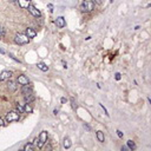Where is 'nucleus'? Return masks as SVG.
<instances>
[{
    "label": "nucleus",
    "instance_id": "obj_24",
    "mask_svg": "<svg viewBox=\"0 0 151 151\" xmlns=\"http://www.w3.org/2000/svg\"><path fill=\"white\" fill-rule=\"evenodd\" d=\"M45 150H52V146L50 144H47L46 146H45Z\"/></svg>",
    "mask_w": 151,
    "mask_h": 151
},
{
    "label": "nucleus",
    "instance_id": "obj_4",
    "mask_svg": "<svg viewBox=\"0 0 151 151\" xmlns=\"http://www.w3.org/2000/svg\"><path fill=\"white\" fill-rule=\"evenodd\" d=\"M47 131H41L40 135H39V138H38V144H37V148L39 149H43L44 145L47 143Z\"/></svg>",
    "mask_w": 151,
    "mask_h": 151
},
{
    "label": "nucleus",
    "instance_id": "obj_3",
    "mask_svg": "<svg viewBox=\"0 0 151 151\" xmlns=\"http://www.w3.org/2000/svg\"><path fill=\"white\" fill-rule=\"evenodd\" d=\"M20 118V115L18 111H8L6 113V117H5V120H6L7 123H12V122H17L19 120Z\"/></svg>",
    "mask_w": 151,
    "mask_h": 151
},
{
    "label": "nucleus",
    "instance_id": "obj_27",
    "mask_svg": "<svg viewBox=\"0 0 151 151\" xmlns=\"http://www.w3.org/2000/svg\"><path fill=\"white\" fill-rule=\"evenodd\" d=\"M95 3H97V4H99V5H102L103 4V0H93Z\"/></svg>",
    "mask_w": 151,
    "mask_h": 151
},
{
    "label": "nucleus",
    "instance_id": "obj_21",
    "mask_svg": "<svg viewBox=\"0 0 151 151\" xmlns=\"http://www.w3.org/2000/svg\"><path fill=\"white\" fill-rule=\"evenodd\" d=\"M116 132H117V136H118L119 138H123V137H124V134H123V132H122L120 130H117Z\"/></svg>",
    "mask_w": 151,
    "mask_h": 151
},
{
    "label": "nucleus",
    "instance_id": "obj_1",
    "mask_svg": "<svg viewBox=\"0 0 151 151\" xmlns=\"http://www.w3.org/2000/svg\"><path fill=\"white\" fill-rule=\"evenodd\" d=\"M95 6H96V3L93 0H84L80 5V10L85 13H90L95 10Z\"/></svg>",
    "mask_w": 151,
    "mask_h": 151
},
{
    "label": "nucleus",
    "instance_id": "obj_25",
    "mask_svg": "<svg viewBox=\"0 0 151 151\" xmlns=\"http://www.w3.org/2000/svg\"><path fill=\"white\" fill-rule=\"evenodd\" d=\"M47 7H48V8H50V11H51V12H52V11H53V5H52V4H48V5H47Z\"/></svg>",
    "mask_w": 151,
    "mask_h": 151
},
{
    "label": "nucleus",
    "instance_id": "obj_29",
    "mask_svg": "<svg viewBox=\"0 0 151 151\" xmlns=\"http://www.w3.org/2000/svg\"><path fill=\"white\" fill-rule=\"evenodd\" d=\"M65 102H66V99H65V98H62V103L64 104V103H65Z\"/></svg>",
    "mask_w": 151,
    "mask_h": 151
},
{
    "label": "nucleus",
    "instance_id": "obj_23",
    "mask_svg": "<svg viewBox=\"0 0 151 151\" xmlns=\"http://www.w3.org/2000/svg\"><path fill=\"white\" fill-rule=\"evenodd\" d=\"M4 125H5V119H4L3 117H0V127L4 126Z\"/></svg>",
    "mask_w": 151,
    "mask_h": 151
},
{
    "label": "nucleus",
    "instance_id": "obj_26",
    "mask_svg": "<svg viewBox=\"0 0 151 151\" xmlns=\"http://www.w3.org/2000/svg\"><path fill=\"white\" fill-rule=\"evenodd\" d=\"M3 35H4V30L1 27H0V39L3 38Z\"/></svg>",
    "mask_w": 151,
    "mask_h": 151
},
{
    "label": "nucleus",
    "instance_id": "obj_13",
    "mask_svg": "<svg viewBox=\"0 0 151 151\" xmlns=\"http://www.w3.org/2000/svg\"><path fill=\"white\" fill-rule=\"evenodd\" d=\"M63 145H64L65 149H70L71 145H72V142H71V139H70L69 137H65L64 138V142H63Z\"/></svg>",
    "mask_w": 151,
    "mask_h": 151
},
{
    "label": "nucleus",
    "instance_id": "obj_30",
    "mask_svg": "<svg viewBox=\"0 0 151 151\" xmlns=\"http://www.w3.org/2000/svg\"><path fill=\"white\" fill-rule=\"evenodd\" d=\"M10 3H14V1H17V0H8Z\"/></svg>",
    "mask_w": 151,
    "mask_h": 151
},
{
    "label": "nucleus",
    "instance_id": "obj_17",
    "mask_svg": "<svg viewBox=\"0 0 151 151\" xmlns=\"http://www.w3.org/2000/svg\"><path fill=\"white\" fill-rule=\"evenodd\" d=\"M15 107H17V111L19 113H25V110H24V105L20 103H15Z\"/></svg>",
    "mask_w": 151,
    "mask_h": 151
},
{
    "label": "nucleus",
    "instance_id": "obj_12",
    "mask_svg": "<svg viewBox=\"0 0 151 151\" xmlns=\"http://www.w3.org/2000/svg\"><path fill=\"white\" fill-rule=\"evenodd\" d=\"M17 3L21 8H27V6L30 5V1H28V0H17Z\"/></svg>",
    "mask_w": 151,
    "mask_h": 151
},
{
    "label": "nucleus",
    "instance_id": "obj_18",
    "mask_svg": "<svg viewBox=\"0 0 151 151\" xmlns=\"http://www.w3.org/2000/svg\"><path fill=\"white\" fill-rule=\"evenodd\" d=\"M97 138H98V141H99L100 143H103V142H104V134H103V131H97Z\"/></svg>",
    "mask_w": 151,
    "mask_h": 151
},
{
    "label": "nucleus",
    "instance_id": "obj_28",
    "mask_svg": "<svg viewBox=\"0 0 151 151\" xmlns=\"http://www.w3.org/2000/svg\"><path fill=\"white\" fill-rule=\"evenodd\" d=\"M116 79H117V80H119V79H120V73H118V72L116 73Z\"/></svg>",
    "mask_w": 151,
    "mask_h": 151
},
{
    "label": "nucleus",
    "instance_id": "obj_19",
    "mask_svg": "<svg viewBox=\"0 0 151 151\" xmlns=\"http://www.w3.org/2000/svg\"><path fill=\"white\" fill-rule=\"evenodd\" d=\"M126 144H127V148H129V150H131V151L136 150V144H135L132 141H127Z\"/></svg>",
    "mask_w": 151,
    "mask_h": 151
},
{
    "label": "nucleus",
    "instance_id": "obj_15",
    "mask_svg": "<svg viewBox=\"0 0 151 151\" xmlns=\"http://www.w3.org/2000/svg\"><path fill=\"white\" fill-rule=\"evenodd\" d=\"M34 149H35V146L33 143H27V144L24 146V151H33Z\"/></svg>",
    "mask_w": 151,
    "mask_h": 151
},
{
    "label": "nucleus",
    "instance_id": "obj_11",
    "mask_svg": "<svg viewBox=\"0 0 151 151\" xmlns=\"http://www.w3.org/2000/svg\"><path fill=\"white\" fill-rule=\"evenodd\" d=\"M25 34L27 35L30 39H32V38H35V37H37V32H35L33 28L27 27V28H26V31H25Z\"/></svg>",
    "mask_w": 151,
    "mask_h": 151
},
{
    "label": "nucleus",
    "instance_id": "obj_6",
    "mask_svg": "<svg viewBox=\"0 0 151 151\" xmlns=\"http://www.w3.org/2000/svg\"><path fill=\"white\" fill-rule=\"evenodd\" d=\"M17 83L19 84V85L24 86V85H28V84H30V80H28V78L26 77V76L20 74V76H18V78H17Z\"/></svg>",
    "mask_w": 151,
    "mask_h": 151
},
{
    "label": "nucleus",
    "instance_id": "obj_8",
    "mask_svg": "<svg viewBox=\"0 0 151 151\" xmlns=\"http://www.w3.org/2000/svg\"><path fill=\"white\" fill-rule=\"evenodd\" d=\"M7 89L10 92H14V91H17V83L12 80V79H8V83H7Z\"/></svg>",
    "mask_w": 151,
    "mask_h": 151
},
{
    "label": "nucleus",
    "instance_id": "obj_22",
    "mask_svg": "<svg viewBox=\"0 0 151 151\" xmlns=\"http://www.w3.org/2000/svg\"><path fill=\"white\" fill-rule=\"evenodd\" d=\"M71 103H72V109L73 110H76V109H77V105H76V102H74V99H71Z\"/></svg>",
    "mask_w": 151,
    "mask_h": 151
},
{
    "label": "nucleus",
    "instance_id": "obj_2",
    "mask_svg": "<svg viewBox=\"0 0 151 151\" xmlns=\"http://www.w3.org/2000/svg\"><path fill=\"white\" fill-rule=\"evenodd\" d=\"M14 41H15V44L18 45H26L30 43V38L27 35L25 34V33H18L14 38Z\"/></svg>",
    "mask_w": 151,
    "mask_h": 151
},
{
    "label": "nucleus",
    "instance_id": "obj_14",
    "mask_svg": "<svg viewBox=\"0 0 151 151\" xmlns=\"http://www.w3.org/2000/svg\"><path fill=\"white\" fill-rule=\"evenodd\" d=\"M38 69L40 70V71H43V72H46V71H48V66L45 64V63H38L37 64Z\"/></svg>",
    "mask_w": 151,
    "mask_h": 151
},
{
    "label": "nucleus",
    "instance_id": "obj_5",
    "mask_svg": "<svg viewBox=\"0 0 151 151\" xmlns=\"http://www.w3.org/2000/svg\"><path fill=\"white\" fill-rule=\"evenodd\" d=\"M27 10H28V12L33 15V17H35V18H40L41 17V13H40V11L38 10L37 7L34 6V5H32V4H30L27 6Z\"/></svg>",
    "mask_w": 151,
    "mask_h": 151
},
{
    "label": "nucleus",
    "instance_id": "obj_16",
    "mask_svg": "<svg viewBox=\"0 0 151 151\" xmlns=\"http://www.w3.org/2000/svg\"><path fill=\"white\" fill-rule=\"evenodd\" d=\"M24 110H25V112L31 113L32 111H33V109H32V106H31V103H26V104H24Z\"/></svg>",
    "mask_w": 151,
    "mask_h": 151
},
{
    "label": "nucleus",
    "instance_id": "obj_10",
    "mask_svg": "<svg viewBox=\"0 0 151 151\" xmlns=\"http://www.w3.org/2000/svg\"><path fill=\"white\" fill-rule=\"evenodd\" d=\"M55 25H57V27L58 28H63V27H65V19H64V17H58L57 19H55Z\"/></svg>",
    "mask_w": 151,
    "mask_h": 151
},
{
    "label": "nucleus",
    "instance_id": "obj_20",
    "mask_svg": "<svg viewBox=\"0 0 151 151\" xmlns=\"http://www.w3.org/2000/svg\"><path fill=\"white\" fill-rule=\"evenodd\" d=\"M24 97H25L26 103H32V102L34 100V96H33V95H28V96H24Z\"/></svg>",
    "mask_w": 151,
    "mask_h": 151
},
{
    "label": "nucleus",
    "instance_id": "obj_7",
    "mask_svg": "<svg viewBox=\"0 0 151 151\" xmlns=\"http://www.w3.org/2000/svg\"><path fill=\"white\" fill-rule=\"evenodd\" d=\"M12 77V71H3V72L0 73V82H5V80H8V79Z\"/></svg>",
    "mask_w": 151,
    "mask_h": 151
},
{
    "label": "nucleus",
    "instance_id": "obj_9",
    "mask_svg": "<svg viewBox=\"0 0 151 151\" xmlns=\"http://www.w3.org/2000/svg\"><path fill=\"white\" fill-rule=\"evenodd\" d=\"M21 93H23L24 96H28V95H33V90H32L31 86H28V85H24V86H21Z\"/></svg>",
    "mask_w": 151,
    "mask_h": 151
}]
</instances>
